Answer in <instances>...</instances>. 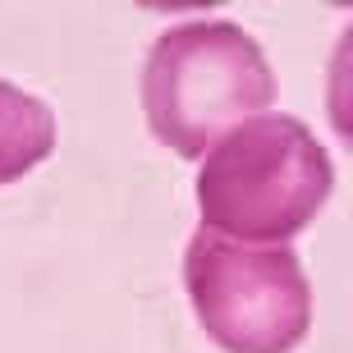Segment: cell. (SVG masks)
Here are the masks:
<instances>
[{"label": "cell", "instance_id": "cell-1", "mask_svg": "<svg viewBox=\"0 0 353 353\" xmlns=\"http://www.w3.org/2000/svg\"><path fill=\"white\" fill-rule=\"evenodd\" d=\"M335 188L326 147L299 115H257L202 157V230L234 243H289L316 221Z\"/></svg>", "mask_w": 353, "mask_h": 353}, {"label": "cell", "instance_id": "cell-2", "mask_svg": "<svg viewBox=\"0 0 353 353\" xmlns=\"http://www.w3.org/2000/svg\"><path fill=\"white\" fill-rule=\"evenodd\" d=\"M275 74L239 23H179L152 46L143 69V110L161 143L202 161L230 129L266 115Z\"/></svg>", "mask_w": 353, "mask_h": 353}, {"label": "cell", "instance_id": "cell-3", "mask_svg": "<svg viewBox=\"0 0 353 353\" xmlns=\"http://www.w3.org/2000/svg\"><path fill=\"white\" fill-rule=\"evenodd\" d=\"M193 312L225 353H294L312 330V285L289 243L197 230L183 252Z\"/></svg>", "mask_w": 353, "mask_h": 353}, {"label": "cell", "instance_id": "cell-4", "mask_svg": "<svg viewBox=\"0 0 353 353\" xmlns=\"http://www.w3.org/2000/svg\"><path fill=\"white\" fill-rule=\"evenodd\" d=\"M55 147L51 110L0 79V183L19 179Z\"/></svg>", "mask_w": 353, "mask_h": 353}, {"label": "cell", "instance_id": "cell-5", "mask_svg": "<svg viewBox=\"0 0 353 353\" xmlns=\"http://www.w3.org/2000/svg\"><path fill=\"white\" fill-rule=\"evenodd\" d=\"M326 110L330 124L344 143L353 147V23L344 28V37L330 51V69H326Z\"/></svg>", "mask_w": 353, "mask_h": 353}]
</instances>
